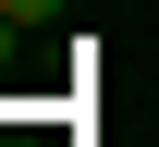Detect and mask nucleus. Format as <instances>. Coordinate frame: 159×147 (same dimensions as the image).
<instances>
[{
  "mask_svg": "<svg viewBox=\"0 0 159 147\" xmlns=\"http://www.w3.org/2000/svg\"><path fill=\"white\" fill-rule=\"evenodd\" d=\"M49 12H61V0H0V25H49Z\"/></svg>",
  "mask_w": 159,
  "mask_h": 147,
  "instance_id": "obj_1",
  "label": "nucleus"
}]
</instances>
